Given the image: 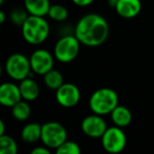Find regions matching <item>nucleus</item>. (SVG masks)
Wrapping results in <instances>:
<instances>
[{"label":"nucleus","mask_w":154,"mask_h":154,"mask_svg":"<svg viewBox=\"0 0 154 154\" xmlns=\"http://www.w3.org/2000/svg\"><path fill=\"white\" fill-rule=\"evenodd\" d=\"M5 21V14L3 11L0 12V23H3Z\"/></svg>","instance_id":"a878e982"},{"label":"nucleus","mask_w":154,"mask_h":154,"mask_svg":"<svg viewBox=\"0 0 154 154\" xmlns=\"http://www.w3.org/2000/svg\"><path fill=\"white\" fill-rule=\"evenodd\" d=\"M111 118L115 126L125 128V127L129 126L131 124V122H132V113H131V111L128 108L118 105L112 111Z\"/></svg>","instance_id":"2eb2a0df"},{"label":"nucleus","mask_w":154,"mask_h":154,"mask_svg":"<svg viewBox=\"0 0 154 154\" xmlns=\"http://www.w3.org/2000/svg\"><path fill=\"white\" fill-rule=\"evenodd\" d=\"M18 147L15 139L10 135H0V154H16Z\"/></svg>","instance_id":"6ab92c4d"},{"label":"nucleus","mask_w":154,"mask_h":154,"mask_svg":"<svg viewBox=\"0 0 154 154\" xmlns=\"http://www.w3.org/2000/svg\"><path fill=\"white\" fill-rule=\"evenodd\" d=\"M51 19L55 20V21H64V20L68 18L69 16V12L66 10V7L61 5H51L49 10V13H48Z\"/></svg>","instance_id":"aec40b11"},{"label":"nucleus","mask_w":154,"mask_h":154,"mask_svg":"<svg viewBox=\"0 0 154 154\" xmlns=\"http://www.w3.org/2000/svg\"><path fill=\"white\" fill-rule=\"evenodd\" d=\"M24 7L30 15L43 17L49 13L51 2L50 0H24Z\"/></svg>","instance_id":"4468645a"},{"label":"nucleus","mask_w":154,"mask_h":154,"mask_svg":"<svg viewBox=\"0 0 154 154\" xmlns=\"http://www.w3.org/2000/svg\"><path fill=\"white\" fill-rule=\"evenodd\" d=\"M89 106L93 113L98 115L111 114L118 106V95L110 88H101L96 90L90 97Z\"/></svg>","instance_id":"7ed1b4c3"},{"label":"nucleus","mask_w":154,"mask_h":154,"mask_svg":"<svg viewBox=\"0 0 154 154\" xmlns=\"http://www.w3.org/2000/svg\"><path fill=\"white\" fill-rule=\"evenodd\" d=\"M45 84L51 90H57L60 86L64 84L63 82V77L60 72H58L57 70L52 69L51 71H49L48 73H45Z\"/></svg>","instance_id":"f3484780"},{"label":"nucleus","mask_w":154,"mask_h":154,"mask_svg":"<svg viewBox=\"0 0 154 154\" xmlns=\"http://www.w3.org/2000/svg\"><path fill=\"white\" fill-rule=\"evenodd\" d=\"M108 1H109V5H111V7L115 8V5H116V3H117L118 0H108Z\"/></svg>","instance_id":"bb28decb"},{"label":"nucleus","mask_w":154,"mask_h":154,"mask_svg":"<svg viewBox=\"0 0 154 154\" xmlns=\"http://www.w3.org/2000/svg\"><path fill=\"white\" fill-rule=\"evenodd\" d=\"M101 145L109 153H119L126 148L127 136L120 127H110L101 136Z\"/></svg>","instance_id":"0eeeda50"},{"label":"nucleus","mask_w":154,"mask_h":154,"mask_svg":"<svg viewBox=\"0 0 154 154\" xmlns=\"http://www.w3.org/2000/svg\"><path fill=\"white\" fill-rule=\"evenodd\" d=\"M12 114H13L14 118H16L17 120H20V122L26 120L31 115L30 105L26 103V100L21 99L19 103L12 107Z\"/></svg>","instance_id":"a211bd4d"},{"label":"nucleus","mask_w":154,"mask_h":154,"mask_svg":"<svg viewBox=\"0 0 154 154\" xmlns=\"http://www.w3.org/2000/svg\"><path fill=\"white\" fill-rule=\"evenodd\" d=\"M50 148H48L47 146L45 147H36L35 149H33L31 151L32 154H50Z\"/></svg>","instance_id":"5701e85b"},{"label":"nucleus","mask_w":154,"mask_h":154,"mask_svg":"<svg viewBox=\"0 0 154 154\" xmlns=\"http://www.w3.org/2000/svg\"><path fill=\"white\" fill-rule=\"evenodd\" d=\"M22 99L19 86L13 82H5L0 86V103L5 107H13Z\"/></svg>","instance_id":"9b49d317"},{"label":"nucleus","mask_w":154,"mask_h":154,"mask_svg":"<svg viewBox=\"0 0 154 154\" xmlns=\"http://www.w3.org/2000/svg\"><path fill=\"white\" fill-rule=\"evenodd\" d=\"M73 3L78 7H88L94 2V0H72Z\"/></svg>","instance_id":"b1692460"},{"label":"nucleus","mask_w":154,"mask_h":154,"mask_svg":"<svg viewBox=\"0 0 154 154\" xmlns=\"http://www.w3.org/2000/svg\"><path fill=\"white\" fill-rule=\"evenodd\" d=\"M55 96L61 107L73 108L79 103L80 91L74 84H63L56 90Z\"/></svg>","instance_id":"1a4fd4ad"},{"label":"nucleus","mask_w":154,"mask_h":154,"mask_svg":"<svg viewBox=\"0 0 154 154\" xmlns=\"http://www.w3.org/2000/svg\"><path fill=\"white\" fill-rule=\"evenodd\" d=\"M79 48L80 41L75 35H64L56 42L54 47V55L58 61L68 63L77 57Z\"/></svg>","instance_id":"20e7f679"},{"label":"nucleus","mask_w":154,"mask_h":154,"mask_svg":"<svg viewBox=\"0 0 154 154\" xmlns=\"http://www.w3.org/2000/svg\"><path fill=\"white\" fill-rule=\"evenodd\" d=\"M68 133L61 124L57 122H49L42 125L41 141L50 149H57L66 140Z\"/></svg>","instance_id":"423d86ee"},{"label":"nucleus","mask_w":154,"mask_h":154,"mask_svg":"<svg viewBox=\"0 0 154 154\" xmlns=\"http://www.w3.org/2000/svg\"><path fill=\"white\" fill-rule=\"evenodd\" d=\"M82 152L78 143L72 140H66L60 147L56 149L57 154H79Z\"/></svg>","instance_id":"412c9836"},{"label":"nucleus","mask_w":154,"mask_h":154,"mask_svg":"<svg viewBox=\"0 0 154 154\" xmlns=\"http://www.w3.org/2000/svg\"><path fill=\"white\" fill-rule=\"evenodd\" d=\"M30 14L26 11V9H21V8H18V9H14L11 12V20L14 24H17V26H22V24L26 22V20L29 18Z\"/></svg>","instance_id":"4be33fe9"},{"label":"nucleus","mask_w":154,"mask_h":154,"mask_svg":"<svg viewBox=\"0 0 154 154\" xmlns=\"http://www.w3.org/2000/svg\"><path fill=\"white\" fill-rule=\"evenodd\" d=\"M32 71L38 75H45L54 66V58L49 51L39 49L33 52L30 57Z\"/></svg>","instance_id":"6e6552de"},{"label":"nucleus","mask_w":154,"mask_h":154,"mask_svg":"<svg viewBox=\"0 0 154 154\" xmlns=\"http://www.w3.org/2000/svg\"><path fill=\"white\" fill-rule=\"evenodd\" d=\"M19 88L22 99L26 101L35 100L39 95V87L37 82L34 79H32V77H26L22 79L20 82Z\"/></svg>","instance_id":"ddd939ff"},{"label":"nucleus","mask_w":154,"mask_h":154,"mask_svg":"<svg viewBox=\"0 0 154 154\" xmlns=\"http://www.w3.org/2000/svg\"><path fill=\"white\" fill-rule=\"evenodd\" d=\"M21 33L24 40L31 45L42 43L49 37V22L41 16L30 15L21 26Z\"/></svg>","instance_id":"f03ea898"},{"label":"nucleus","mask_w":154,"mask_h":154,"mask_svg":"<svg viewBox=\"0 0 154 154\" xmlns=\"http://www.w3.org/2000/svg\"><path fill=\"white\" fill-rule=\"evenodd\" d=\"M41 130H42V126L37 122H31L26 125L21 130L22 140L29 143H36L37 140L41 139Z\"/></svg>","instance_id":"dca6fc26"},{"label":"nucleus","mask_w":154,"mask_h":154,"mask_svg":"<svg viewBox=\"0 0 154 154\" xmlns=\"http://www.w3.org/2000/svg\"><path fill=\"white\" fill-rule=\"evenodd\" d=\"M5 125L3 120H0V135H3L5 134Z\"/></svg>","instance_id":"393cba45"},{"label":"nucleus","mask_w":154,"mask_h":154,"mask_svg":"<svg viewBox=\"0 0 154 154\" xmlns=\"http://www.w3.org/2000/svg\"><path fill=\"white\" fill-rule=\"evenodd\" d=\"M108 21L98 14H87L82 16L75 26V36L80 43L87 47H99L109 36Z\"/></svg>","instance_id":"f257e3e1"},{"label":"nucleus","mask_w":154,"mask_h":154,"mask_svg":"<svg viewBox=\"0 0 154 154\" xmlns=\"http://www.w3.org/2000/svg\"><path fill=\"white\" fill-rule=\"evenodd\" d=\"M108 129L107 124L101 115L93 114L85 117L82 122V130L87 136L92 138H98L103 135Z\"/></svg>","instance_id":"9d476101"},{"label":"nucleus","mask_w":154,"mask_h":154,"mask_svg":"<svg viewBox=\"0 0 154 154\" xmlns=\"http://www.w3.org/2000/svg\"><path fill=\"white\" fill-rule=\"evenodd\" d=\"M3 1H5V0H0V3H1V5H2V3H3Z\"/></svg>","instance_id":"cd10ccee"},{"label":"nucleus","mask_w":154,"mask_h":154,"mask_svg":"<svg viewBox=\"0 0 154 154\" xmlns=\"http://www.w3.org/2000/svg\"><path fill=\"white\" fill-rule=\"evenodd\" d=\"M5 72L14 80H19L30 77L32 73L30 58L21 53L12 54L5 62Z\"/></svg>","instance_id":"39448f33"},{"label":"nucleus","mask_w":154,"mask_h":154,"mask_svg":"<svg viewBox=\"0 0 154 154\" xmlns=\"http://www.w3.org/2000/svg\"><path fill=\"white\" fill-rule=\"evenodd\" d=\"M115 11L122 18H134L140 13V0H118L115 5Z\"/></svg>","instance_id":"f8f14e48"}]
</instances>
